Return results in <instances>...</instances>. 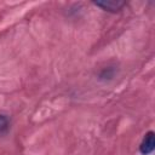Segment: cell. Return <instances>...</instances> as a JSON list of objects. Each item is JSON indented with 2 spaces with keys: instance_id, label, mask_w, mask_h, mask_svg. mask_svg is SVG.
<instances>
[{
  "instance_id": "obj_1",
  "label": "cell",
  "mask_w": 155,
  "mask_h": 155,
  "mask_svg": "<svg viewBox=\"0 0 155 155\" xmlns=\"http://www.w3.org/2000/svg\"><path fill=\"white\" fill-rule=\"evenodd\" d=\"M93 4L109 12H119L126 5L125 1H119V0H102V1H94Z\"/></svg>"
},
{
  "instance_id": "obj_3",
  "label": "cell",
  "mask_w": 155,
  "mask_h": 155,
  "mask_svg": "<svg viewBox=\"0 0 155 155\" xmlns=\"http://www.w3.org/2000/svg\"><path fill=\"white\" fill-rule=\"evenodd\" d=\"M7 127H8V119H7V116L0 114V133L4 132L5 130H7Z\"/></svg>"
},
{
  "instance_id": "obj_2",
  "label": "cell",
  "mask_w": 155,
  "mask_h": 155,
  "mask_svg": "<svg viewBox=\"0 0 155 155\" xmlns=\"http://www.w3.org/2000/svg\"><path fill=\"white\" fill-rule=\"evenodd\" d=\"M154 148H155V133L153 131H149L144 136V138L139 145V151L143 155H149L150 153H153Z\"/></svg>"
}]
</instances>
